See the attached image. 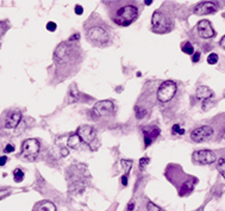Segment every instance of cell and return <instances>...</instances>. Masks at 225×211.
Here are the masks:
<instances>
[{
    "instance_id": "6da1fadb",
    "label": "cell",
    "mask_w": 225,
    "mask_h": 211,
    "mask_svg": "<svg viewBox=\"0 0 225 211\" xmlns=\"http://www.w3.org/2000/svg\"><path fill=\"white\" fill-rule=\"evenodd\" d=\"M53 59L57 76L61 75V79L63 76L67 78L76 73V69L82 62V50L74 42H61L54 50Z\"/></svg>"
},
{
    "instance_id": "7a4b0ae2",
    "label": "cell",
    "mask_w": 225,
    "mask_h": 211,
    "mask_svg": "<svg viewBox=\"0 0 225 211\" xmlns=\"http://www.w3.org/2000/svg\"><path fill=\"white\" fill-rule=\"evenodd\" d=\"M108 16L119 26H129L137 20L141 13V4L131 0L106 1Z\"/></svg>"
},
{
    "instance_id": "3957f363",
    "label": "cell",
    "mask_w": 225,
    "mask_h": 211,
    "mask_svg": "<svg viewBox=\"0 0 225 211\" xmlns=\"http://www.w3.org/2000/svg\"><path fill=\"white\" fill-rule=\"evenodd\" d=\"M83 29L87 41L93 46L106 47L111 44L112 31L107 24L104 20H101L97 14H92L86 20Z\"/></svg>"
},
{
    "instance_id": "277c9868",
    "label": "cell",
    "mask_w": 225,
    "mask_h": 211,
    "mask_svg": "<svg viewBox=\"0 0 225 211\" xmlns=\"http://www.w3.org/2000/svg\"><path fill=\"white\" fill-rule=\"evenodd\" d=\"M164 175L167 180L175 186L180 197H186L193 192L194 186L198 184V178L183 172L182 167L176 164H169L166 167Z\"/></svg>"
},
{
    "instance_id": "5b68a950",
    "label": "cell",
    "mask_w": 225,
    "mask_h": 211,
    "mask_svg": "<svg viewBox=\"0 0 225 211\" xmlns=\"http://www.w3.org/2000/svg\"><path fill=\"white\" fill-rule=\"evenodd\" d=\"M174 28V19L167 11L156 10L151 17V30L155 34H168Z\"/></svg>"
},
{
    "instance_id": "8992f818",
    "label": "cell",
    "mask_w": 225,
    "mask_h": 211,
    "mask_svg": "<svg viewBox=\"0 0 225 211\" xmlns=\"http://www.w3.org/2000/svg\"><path fill=\"white\" fill-rule=\"evenodd\" d=\"M191 140L193 142L197 143H203V142H207V141H212L215 137L218 136L216 131V125L213 124H204L194 128L191 131ZM219 137V136H218Z\"/></svg>"
},
{
    "instance_id": "52a82bcc",
    "label": "cell",
    "mask_w": 225,
    "mask_h": 211,
    "mask_svg": "<svg viewBox=\"0 0 225 211\" xmlns=\"http://www.w3.org/2000/svg\"><path fill=\"white\" fill-rule=\"evenodd\" d=\"M176 92H178L176 83L173 80H166L159 86L157 92H156V99L162 104L169 103L175 97Z\"/></svg>"
},
{
    "instance_id": "ba28073f",
    "label": "cell",
    "mask_w": 225,
    "mask_h": 211,
    "mask_svg": "<svg viewBox=\"0 0 225 211\" xmlns=\"http://www.w3.org/2000/svg\"><path fill=\"white\" fill-rule=\"evenodd\" d=\"M39 142L36 138H27L23 142L22 144V150H20V156L23 160H27V161H32L35 160L39 153Z\"/></svg>"
},
{
    "instance_id": "9c48e42d",
    "label": "cell",
    "mask_w": 225,
    "mask_h": 211,
    "mask_svg": "<svg viewBox=\"0 0 225 211\" xmlns=\"http://www.w3.org/2000/svg\"><path fill=\"white\" fill-rule=\"evenodd\" d=\"M192 159H193V162L199 165H211L217 161V155L215 152L210 149H201V150L194 152Z\"/></svg>"
},
{
    "instance_id": "30bf717a",
    "label": "cell",
    "mask_w": 225,
    "mask_h": 211,
    "mask_svg": "<svg viewBox=\"0 0 225 211\" xmlns=\"http://www.w3.org/2000/svg\"><path fill=\"white\" fill-rule=\"evenodd\" d=\"M76 135L81 140V142L88 144L90 147V149L93 150L94 142L97 141V134H95V130L94 129L92 128L90 125H81L80 128H78Z\"/></svg>"
},
{
    "instance_id": "8fae6325",
    "label": "cell",
    "mask_w": 225,
    "mask_h": 211,
    "mask_svg": "<svg viewBox=\"0 0 225 211\" xmlns=\"http://www.w3.org/2000/svg\"><path fill=\"white\" fill-rule=\"evenodd\" d=\"M195 34L201 39H211L216 36L215 29L212 26L211 22L207 19H203V20L198 22V24L195 26Z\"/></svg>"
},
{
    "instance_id": "7c38bea8",
    "label": "cell",
    "mask_w": 225,
    "mask_h": 211,
    "mask_svg": "<svg viewBox=\"0 0 225 211\" xmlns=\"http://www.w3.org/2000/svg\"><path fill=\"white\" fill-rule=\"evenodd\" d=\"M4 120V128L5 129H14L18 127V124L22 120V112L17 109L9 110L4 113V116L1 117Z\"/></svg>"
},
{
    "instance_id": "4fadbf2b",
    "label": "cell",
    "mask_w": 225,
    "mask_h": 211,
    "mask_svg": "<svg viewBox=\"0 0 225 211\" xmlns=\"http://www.w3.org/2000/svg\"><path fill=\"white\" fill-rule=\"evenodd\" d=\"M115 110V104L111 100H100L95 103L93 106V113L97 117H106L110 116Z\"/></svg>"
},
{
    "instance_id": "5bb4252c",
    "label": "cell",
    "mask_w": 225,
    "mask_h": 211,
    "mask_svg": "<svg viewBox=\"0 0 225 211\" xmlns=\"http://www.w3.org/2000/svg\"><path fill=\"white\" fill-rule=\"evenodd\" d=\"M219 9V5L216 1H201L194 7V13L198 16L204 14H213Z\"/></svg>"
},
{
    "instance_id": "9a60e30c",
    "label": "cell",
    "mask_w": 225,
    "mask_h": 211,
    "mask_svg": "<svg viewBox=\"0 0 225 211\" xmlns=\"http://www.w3.org/2000/svg\"><path fill=\"white\" fill-rule=\"evenodd\" d=\"M143 134H144V146L145 148L149 147L154 142V140L160 136L161 130L157 127H145L143 128Z\"/></svg>"
},
{
    "instance_id": "2e32d148",
    "label": "cell",
    "mask_w": 225,
    "mask_h": 211,
    "mask_svg": "<svg viewBox=\"0 0 225 211\" xmlns=\"http://www.w3.org/2000/svg\"><path fill=\"white\" fill-rule=\"evenodd\" d=\"M213 95H215L213 91L210 87H207V86H199L197 88V91H195V97L203 101L211 99Z\"/></svg>"
},
{
    "instance_id": "e0dca14e",
    "label": "cell",
    "mask_w": 225,
    "mask_h": 211,
    "mask_svg": "<svg viewBox=\"0 0 225 211\" xmlns=\"http://www.w3.org/2000/svg\"><path fill=\"white\" fill-rule=\"evenodd\" d=\"M34 211H56V206L53 202L42 201L34 206Z\"/></svg>"
},
{
    "instance_id": "ac0fdd59",
    "label": "cell",
    "mask_w": 225,
    "mask_h": 211,
    "mask_svg": "<svg viewBox=\"0 0 225 211\" xmlns=\"http://www.w3.org/2000/svg\"><path fill=\"white\" fill-rule=\"evenodd\" d=\"M80 143H81V140L79 138V136L76 134H74L72 136H69L68 138V142H67V146L72 149H78L80 147Z\"/></svg>"
},
{
    "instance_id": "d6986e66",
    "label": "cell",
    "mask_w": 225,
    "mask_h": 211,
    "mask_svg": "<svg viewBox=\"0 0 225 211\" xmlns=\"http://www.w3.org/2000/svg\"><path fill=\"white\" fill-rule=\"evenodd\" d=\"M132 160H120V165H122V168H123V171H124V175L125 177H129V173H130V171H131V168H132Z\"/></svg>"
},
{
    "instance_id": "ffe728a7",
    "label": "cell",
    "mask_w": 225,
    "mask_h": 211,
    "mask_svg": "<svg viewBox=\"0 0 225 211\" xmlns=\"http://www.w3.org/2000/svg\"><path fill=\"white\" fill-rule=\"evenodd\" d=\"M181 50L187 55H193L194 54V47L189 41H186L181 44Z\"/></svg>"
},
{
    "instance_id": "44dd1931",
    "label": "cell",
    "mask_w": 225,
    "mask_h": 211,
    "mask_svg": "<svg viewBox=\"0 0 225 211\" xmlns=\"http://www.w3.org/2000/svg\"><path fill=\"white\" fill-rule=\"evenodd\" d=\"M217 169L220 173V175L225 179V157H219L217 161Z\"/></svg>"
},
{
    "instance_id": "7402d4cb",
    "label": "cell",
    "mask_w": 225,
    "mask_h": 211,
    "mask_svg": "<svg viewBox=\"0 0 225 211\" xmlns=\"http://www.w3.org/2000/svg\"><path fill=\"white\" fill-rule=\"evenodd\" d=\"M68 99H70V101H76L80 99V94H79L78 90L75 88V86L70 87V91H69V94H68Z\"/></svg>"
},
{
    "instance_id": "603a6c76",
    "label": "cell",
    "mask_w": 225,
    "mask_h": 211,
    "mask_svg": "<svg viewBox=\"0 0 225 211\" xmlns=\"http://www.w3.org/2000/svg\"><path fill=\"white\" fill-rule=\"evenodd\" d=\"M24 172L20 169V168H16L14 171H13V179H14V181L16 183H20V181H23L24 180Z\"/></svg>"
},
{
    "instance_id": "cb8c5ba5",
    "label": "cell",
    "mask_w": 225,
    "mask_h": 211,
    "mask_svg": "<svg viewBox=\"0 0 225 211\" xmlns=\"http://www.w3.org/2000/svg\"><path fill=\"white\" fill-rule=\"evenodd\" d=\"M145 211H164V210H163L162 208L157 206L155 203L148 201L147 204H145Z\"/></svg>"
},
{
    "instance_id": "d4e9b609",
    "label": "cell",
    "mask_w": 225,
    "mask_h": 211,
    "mask_svg": "<svg viewBox=\"0 0 225 211\" xmlns=\"http://www.w3.org/2000/svg\"><path fill=\"white\" fill-rule=\"evenodd\" d=\"M218 60H219V57H218L216 53H211L207 56V63L208 64H216L218 62Z\"/></svg>"
},
{
    "instance_id": "484cf974",
    "label": "cell",
    "mask_w": 225,
    "mask_h": 211,
    "mask_svg": "<svg viewBox=\"0 0 225 211\" xmlns=\"http://www.w3.org/2000/svg\"><path fill=\"white\" fill-rule=\"evenodd\" d=\"M171 132H173L174 135H183V134H185V130L182 128H180L178 124H175V125H173Z\"/></svg>"
},
{
    "instance_id": "4316f807",
    "label": "cell",
    "mask_w": 225,
    "mask_h": 211,
    "mask_svg": "<svg viewBox=\"0 0 225 211\" xmlns=\"http://www.w3.org/2000/svg\"><path fill=\"white\" fill-rule=\"evenodd\" d=\"M149 162H150V159H149V157H147V156H145V157H142V159L139 160V169H141V171L144 169V167L148 165Z\"/></svg>"
},
{
    "instance_id": "83f0119b",
    "label": "cell",
    "mask_w": 225,
    "mask_h": 211,
    "mask_svg": "<svg viewBox=\"0 0 225 211\" xmlns=\"http://www.w3.org/2000/svg\"><path fill=\"white\" fill-rule=\"evenodd\" d=\"M10 193H11V190H10V189H0V199L7 197Z\"/></svg>"
},
{
    "instance_id": "f1b7e54d",
    "label": "cell",
    "mask_w": 225,
    "mask_h": 211,
    "mask_svg": "<svg viewBox=\"0 0 225 211\" xmlns=\"http://www.w3.org/2000/svg\"><path fill=\"white\" fill-rule=\"evenodd\" d=\"M57 28V25L55 24L54 22H49L48 24H46V30H49V31H55Z\"/></svg>"
},
{
    "instance_id": "f546056e",
    "label": "cell",
    "mask_w": 225,
    "mask_h": 211,
    "mask_svg": "<svg viewBox=\"0 0 225 211\" xmlns=\"http://www.w3.org/2000/svg\"><path fill=\"white\" fill-rule=\"evenodd\" d=\"M4 152L5 153H12V152H14V146L13 144H11V143H9V144H6V147L4 148Z\"/></svg>"
},
{
    "instance_id": "4dcf8cb0",
    "label": "cell",
    "mask_w": 225,
    "mask_h": 211,
    "mask_svg": "<svg viewBox=\"0 0 225 211\" xmlns=\"http://www.w3.org/2000/svg\"><path fill=\"white\" fill-rule=\"evenodd\" d=\"M200 60V51H194V54L192 55V61L195 63Z\"/></svg>"
},
{
    "instance_id": "1f68e13d",
    "label": "cell",
    "mask_w": 225,
    "mask_h": 211,
    "mask_svg": "<svg viewBox=\"0 0 225 211\" xmlns=\"http://www.w3.org/2000/svg\"><path fill=\"white\" fill-rule=\"evenodd\" d=\"M75 13H76L78 16L82 14V13H83V7L80 6V5H76V6H75Z\"/></svg>"
},
{
    "instance_id": "d6a6232c",
    "label": "cell",
    "mask_w": 225,
    "mask_h": 211,
    "mask_svg": "<svg viewBox=\"0 0 225 211\" xmlns=\"http://www.w3.org/2000/svg\"><path fill=\"white\" fill-rule=\"evenodd\" d=\"M134 209H135V202L132 201V202H130L127 204V208H126L125 211H132Z\"/></svg>"
},
{
    "instance_id": "836d02e7",
    "label": "cell",
    "mask_w": 225,
    "mask_h": 211,
    "mask_svg": "<svg viewBox=\"0 0 225 211\" xmlns=\"http://www.w3.org/2000/svg\"><path fill=\"white\" fill-rule=\"evenodd\" d=\"M7 162V156H0V166H4Z\"/></svg>"
},
{
    "instance_id": "e575fe53",
    "label": "cell",
    "mask_w": 225,
    "mask_h": 211,
    "mask_svg": "<svg viewBox=\"0 0 225 211\" xmlns=\"http://www.w3.org/2000/svg\"><path fill=\"white\" fill-rule=\"evenodd\" d=\"M219 46L222 47V48H223V49L225 50V35L222 37V38H220V41H219Z\"/></svg>"
},
{
    "instance_id": "d590c367",
    "label": "cell",
    "mask_w": 225,
    "mask_h": 211,
    "mask_svg": "<svg viewBox=\"0 0 225 211\" xmlns=\"http://www.w3.org/2000/svg\"><path fill=\"white\" fill-rule=\"evenodd\" d=\"M79 38H80V35H79V34H76L75 36H72L70 38H69V42H73V41H74V42H76V41H79Z\"/></svg>"
},
{
    "instance_id": "8d00e7d4",
    "label": "cell",
    "mask_w": 225,
    "mask_h": 211,
    "mask_svg": "<svg viewBox=\"0 0 225 211\" xmlns=\"http://www.w3.org/2000/svg\"><path fill=\"white\" fill-rule=\"evenodd\" d=\"M122 185H123V186H126V185H127V177H125V175L122 177Z\"/></svg>"
},
{
    "instance_id": "74e56055",
    "label": "cell",
    "mask_w": 225,
    "mask_h": 211,
    "mask_svg": "<svg viewBox=\"0 0 225 211\" xmlns=\"http://www.w3.org/2000/svg\"><path fill=\"white\" fill-rule=\"evenodd\" d=\"M61 155H62V156H67V155H68V149L62 148V149H61Z\"/></svg>"
},
{
    "instance_id": "f35d334b",
    "label": "cell",
    "mask_w": 225,
    "mask_h": 211,
    "mask_svg": "<svg viewBox=\"0 0 225 211\" xmlns=\"http://www.w3.org/2000/svg\"><path fill=\"white\" fill-rule=\"evenodd\" d=\"M144 2H145V5H150V4L153 2V1H151V0H150V1H149V0H145Z\"/></svg>"
}]
</instances>
